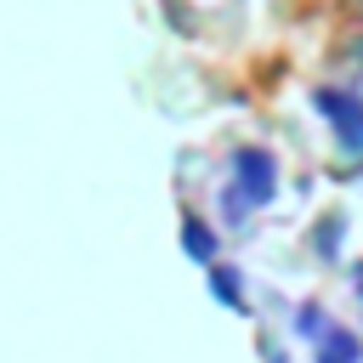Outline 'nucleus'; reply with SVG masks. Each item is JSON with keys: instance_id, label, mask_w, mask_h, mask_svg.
<instances>
[{"instance_id": "obj_1", "label": "nucleus", "mask_w": 363, "mask_h": 363, "mask_svg": "<svg viewBox=\"0 0 363 363\" xmlns=\"http://www.w3.org/2000/svg\"><path fill=\"white\" fill-rule=\"evenodd\" d=\"M312 108L335 125V136H340V147H346V159H352V170H357V164H363V91L323 85V91H312Z\"/></svg>"}, {"instance_id": "obj_2", "label": "nucleus", "mask_w": 363, "mask_h": 363, "mask_svg": "<svg viewBox=\"0 0 363 363\" xmlns=\"http://www.w3.org/2000/svg\"><path fill=\"white\" fill-rule=\"evenodd\" d=\"M233 193L255 210V204H272V193H278V159L267 153V147H238L233 153Z\"/></svg>"}, {"instance_id": "obj_3", "label": "nucleus", "mask_w": 363, "mask_h": 363, "mask_svg": "<svg viewBox=\"0 0 363 363\" xmlns=\"http://www.w3.org/2000/svg\"><path fill=\"white\" fill-rule=\"evenodd\" d=\"M312 363H363V335L346 329V323H329L312 340Z\"/></svg>"}, {"instance_id": "obj_4", "label": "nucleus", "mask_w": 363, "mask_h": 363, "mask_svg": "<svg viewBox=\"0 0 363 363\" xmlns=\"http://www.w3.org/2000/svg\"><path fill=\"white\" fill-rule=\"evenodd\" d=\"M329 323H335V318H329V306H323V301H301V306H295V318H289V329H295L306 346H312Z\"/></svg>"}, {"instance_id": "obj_5", "label": "nucleus", "mask_w": 363, "mask_h": 363, "mask_svg": "<svg viewBox=\"0 0 363 363\" xmlns=\"http://www.w3.org/2000/svg\"><path fill=\"white\" fill-rule=\"evenodd\" d=\"M210 295H216L221 306L244 312V278H238V267H210Z\"/></svg>"}, {"instance_id": "obj_6", "label": "nucleus", "mask_w": 363, "mask_h": 363, "mask_svg": "<svg viewBox=\"0 0 363 363\" xmlns=\"http://www.w3.org/2000/svg\"><path fill=\"white\" fill-rule=\"evenodd\" d=\"M340 238H346V221H340V216H323L318 233H312V250H318L323 261H340Z\"/></svg>"}, {"instance_id": "obj_7", "label": "nucleus", "mask_w": 363, "mask_h": 363, "mask_svg": "<svg viewBox=\"0 0 363 363\" xmlns=\"http://www.w3.org/2000/svg\"><path fill=\"white\" fill-rule=\"evenodd\" d=\"M182 244H187V255H193V261H210V255H216V233H210L204 221H187Z\"/></svg>"}, {"instance_id": "obj_8", "label": "nucleus", "mask_w": 363, "mask_h": 363, "mask_svg": "<svg viewBox=\"0 0 363 363\" xmlns=\"http://www.w3.org/2000/svg\"><path fill=\"white\" fill-rule=\"evenodd\" d=\"M352 289H357V306H363V261L352 267Z\"/></svg>"}]
</instances>
